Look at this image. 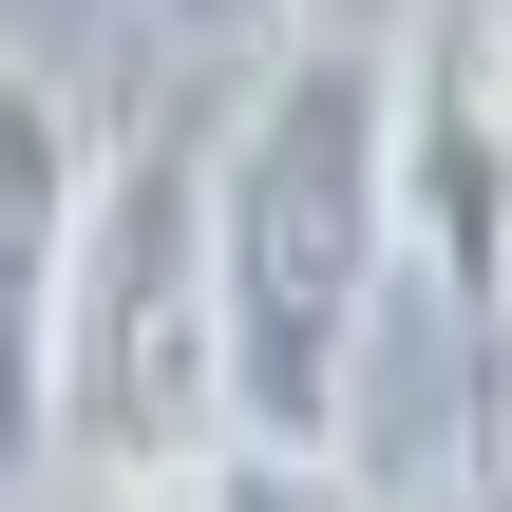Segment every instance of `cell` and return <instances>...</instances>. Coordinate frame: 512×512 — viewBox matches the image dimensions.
<instances>
[{
  "label": "cell",
  "instance_id": "obj_7",
  "mask_svg": "<svg viewBox=\"0 0 512 512\" xmlns=\"http://www.w3.org/2000/svg\"><path fill=\"white\" fill-rule=\"evenodd\" d=\"M456 512H512V456H494V475H475V494H456Z\"/></svg>",
  "mask_w": 512,
  "mask_h": 512
},
{
  "label": "cell",
  "instance_id": "obj_6",
  "mask_svg": "<svg viewBox=\"0 0 512 512\" xmlns=\"http://www.w3.org/2000/svg\"><path fill=\"white\" fill-rule=\"evenodd\" d=\"M152 19H171V57H209V76H247V57L304 38V0H152Z\"/></svg>",
  "mask_w": 512,
  "mask_h": 512
},
{
  "label": "cell",
  "instance_id": "obj_5",
  "mask_svg": "<svg viewBox=\"0 0 512 512\" xmlns=\"http://www.w3.org/2000/svg\"><path fill=\"white\" fill-rule=\"evenodd\" d=\"M171 512H361V494H342V456H285V437H209V456L171 475Z\"/></svg>",
  "mask_w": 512,
  "mask_h": 512
},
{
  "label": "cell",
  "instance_id": "obj_4",
  "mask_svg": "<svg viewBox=\"0 0 512 512\" xmlns=\"http://www.w3.org/2000/svg\"><path fill=\"white\" fill-rule=\"evenodd\" d=\"M76 209H95V133L57 76L0 57V494L57 475V285H76Z\"/></svg>",
  "mask_w": 512,
  "mask_h": 512
},
{
  "label": "cell",
  "instance_id": "obj_2",
  "mask_svg": "<svg viewBox=\"0 0 512 512\" xmlns=\"http://www.w3.org/2000/svg\"><path fill=\"white\" fill-rule=\"evenodd\" d=\"M228 437V342H209V114H152L95 209H76V285H57V456L114 494H171Z\"/></svg>",
  "mask_w": 512,
  "mask_h": 512
},
{
  "label": "cell",
  "instance_id": "obj_3",
  "mask_svg": "<svg viewBox=\"0 0 512 512\" xmlns=\"http://www.w3.org/2000/svg\"><path fill=\"white\" fill-rule=\"evenodd\" d=\"M380 209L437 266L456 361L494 380V342H512V0H418V38H380Z\"/></svg>",
  "mask_w": 512,
  "mask_h": 512
},
{
  "label": "cell",
  "instance_id": "obj_1",
  "mask_svg": "<svg viewBox=\"0 0 512 512\" xmlns=\"http://www.w3.org/2000/svg\"><path fill=\"white\" fill-rule=\"evenodd\" d=\"M380 285H399L380 38H285V57L209 114V342H228V437L342 456Z\"/></svg>",
  "mask_w": 512,
  "mask_h": 512
}]
</instances>
